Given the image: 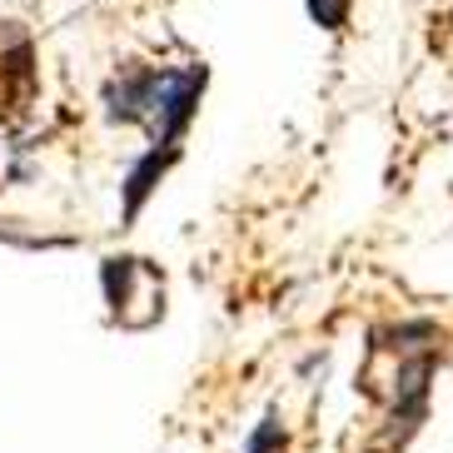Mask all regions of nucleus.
Segmentation results:
<instances>
[{
  "instance_id": "obj_4",
  "label": "nucleus",
  "mask_w": 453,
  "mask_h": 453,
  "mask_svg": "<svg viewBox=\"0 0 453 453\" xmlns=\"http://www.w3.org/2000/svg\"><path fill=\"white\" fill-rule=\"evenodd\" d=\"M180 155H185V145H150L145 155L130 160V170H125V180H120V219L125 225L140 219V210H145L150 195L165 185V174L180 165Z\"/></svg>"
},
{
  "instance_id": "obj_3",
  "label": "nucleus",
  "mask_w": 453,
  "mask_h": 453,
  "mask_svg": "<svg viewBox=\"0 0 453 453\" xmlns=\"http://www.w3.org/2000/svg\"><path fill=\"white\" fill-rule=\"evenodd\" d=\"M160 70L150 60H125L105 85H100V105H105L110 125H140L145 130L150 110H155V90H160Z\"/></svg>"
},
{
  "instance_id": "obj_5",
  "label": "nucleus",
  "mask_w": 453,
  "mask_h": 453,
  "mask_svg": "<svg viewBox=\"0 0 453 453\" xmlns=\"http://www.w3.org/2000/svg\"><path fill=\"white\" fill-rule=\"evenodd\" d=\"M443 329L439 319H399V324H384L373 334V349H388V354H424V349H439Z\"/></svg>"
},
{
  "instance_id": "obj_1",
  "label": "nucleus",
  "mask_w": 453,
  "mask_h": 453,
  "mask_svg": "<svg viewBox=\"0 0 453 453\" xmlns=\"http://www.w3.org/2000/svg\"><path fill=\"white\" fill-rule=\"evenodd\" d=\"M204 90H210V65H204V60L165 65L160 90H155V110H150V120H145L150 145H185L189 125L200 120Z\"/></svg>"
},
{
  "instance_id": "obj_7",
  "label": "nucleus",
  "mask_w": 453,
  "mask_h": 453,
  "mask_svg": "<svg viewBox=\"0 0 453 453\" xmlns=\"http://www.w3.org/2000/svg\"><path fill=\"white\" fill-rule=\"evenodd\" d=\"M274 449H284V424H280V413L269 409L265 418H259V428H254V439L244 453H274Z\"/></svg>"
},
{
  "instance_id": "obj_2",
  "label": "nucleus",
  "mask_w": 453,
  "mask_h": 453,
  "mask_svg": "<svg viewBox=\"0 0 453 453\" xmlns=\"http://www.w3.org/2000/svg\"><path fill=\"white\" fill-rule=\"evenodd\" d=\"M434 364L439 354H403L394 369V394H388V443H403L418 434V424L428 418V388H434Z\"/></svg>"
},
{
  "instance_id": "obj_6",
  "label": "nucleus",
  "mask_w": 453,
  "mask_h": 453,
  "mask_svg": "<svg viewBox=\"0 0 453 453\" xmlns=\"http://www.w3.org/2000/svg\"><path fill=\"white\" fill-rule=\"evenodd\" d=\"M304 15L324 30V35L339 41V35H349V26H354V0H304Z\"/></svg>"
}]
</instances>
